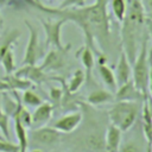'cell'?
Listing matches in <instances>:
<instances>
[{"mask_svg": "<svg viewBox=\"0 0 152 152\" xmlns=\"http://www.w3.org/2000/svg\"><path fill=\"white\" fill-rule=\"evenodd\" d=\"M21 102L24 103V106H31V107H37L38 104L42 103V99L31 89H26L24 90L23 97H21Z\"/></svg>", "mask_w": 152, "mask_h": 152, "instance_id": "cell-26", "label": "cell"}, {"mask_svg": "<svg viewBox=\"0 0 152 152\" xmlns=\"http://www.w3.org/2000/svg\"><path fill=\"white\" fill-rule=\"evenodd\" d=\"M0 152H19L18 144H14L5 138L0 139Z\"/></svg>", "mask_w": 152, "mask_h": 152, "instance_id": "cell-27", "label": "cell"}, {"mask_svg": "<svg viewBox=\"0 0 152 152\" xmlns=\"http://www.w3.org/2000/svg\"><path fill=\"white\" fill-rule=\"evenodd\" d=\"M77 56L80 57L81 59V63L82 65L84 66L86 69V81H90L91 80V70L94 68V64H95V58H94V52L88 48V46H83L78 50L77 52Z\"/></svg>", "mask_w": 152, "mask_h": 152, "instance_id": "cell-16", "label": "cell"}, {"mask_svg": "<svg viewBox=\"0 0 152 152\" xmlns=\"http://www.w3.org/2000/svg\"><path fill=\"white\" fill-rule=\"evenodd\" d=\"M20 31L17 28H12L8 32L5 33V36L2 37L1 44H0V57L8 50H12V46L14 45V43L17 42V39L20 37Z\"/></svg>", "mask_w": 152, "mask_h": 152, "instance_id": "cell-21", "label": "cell"}, {"mask_svg": "<svg viewBox=\"0 0 152 152\" xmlns=\"http://www.w3.org/2000/svg\"><path fill=\"white\" fill-rule=\"evenodd\" d=\"M0 131L5 139L10 140V114L2 109L0 101Z\"/></svg>", "mask_w": 152, "mask_h": 152, "instance_id": "cell-25", "label": "cell"}, {"mask_svg": "<svg viewBox=\"0 0 152 152\" xmlns=\"http://www.w3.org/2000/svg\"><path fill=\"white\" fill-rule=\"evenodd\" d=\"M84 81H86V75H84L83 70L77 69V70L72 74L71 78H70V81H69V83H68V91H69L70 94L76 93V91L81 88V86L84 83Z\"/></svg>", "mask_w": 152, "mask_h": 152, "instance_id": "cell-22", "label": "cell"}, {"mask_svg": "<svg viewBox=\"0 0 152 152\" xmlns=\"http://www.w3.org/2000/svg\"><path fill=\"white\" fill-rule=\"evenodd\" d=\"M122 132L114 125H109L106 132L104 138V151L106 152H119V147L121 145Z\"/></svg>", "mask_w": 152, "mask_h": 152, "instance_id": "cell-14", "label": "cell"}, {"mask_svg": "<svg viewBox=\"0 0 152 152\" xmlns=\"http://www.w3.org/2000/svg\"><path fill=\"white\" fill-rule=\"evenodd\" d=\"M97 71L101 76V80L103 81V83L107 86V88L110 91H115L118 86H116V81H115V76H114V71L106 64H97Z\"/></svg>", "mask_w": 152, "mask_h": 152, "instance_id": "cell-20", "label": "cell"}, {"mask_svg": "<svg viewBox=\"0 0 152 152\" xmlns=\"http://www.w3.org/2000/svg\"><path fill=\"white\" fill-rule=\"evenodd\" d=\"M110 6L114 17L119 23H121L127 11V0H112Z\"/></svg>", "mask_w": 152, "mask_h": 152, "instance_id": "cell-23", "label": "cell"}, {"mask_svg": "<svg viewBox=\"0 0 152 152\" xmlns=\"http://www.w3.org/2000/svg\"><path fill=\"white\" fill-rule=\"evenodd\" d=\"M14 75L28 80L31 83H42L43 81L46 80L45 71H43L36 64H23V66L18 69Z\"/></svg>", "mask_w": 152, "mask_h": 152, "instance_id": "cell-13", "label": "cell"}, {"mask_svg": "<svg viewBox=\"0 0 152 152\" xmlns=\"http://www.w3.org/2000/svg\"><path fill=\"white\" fill-rule=\"evenodd\" d=\"M24 23L28 30V40L25 49L23 64H37L38 59L43 57V48H40L39 44L38 30L28 20H25Z\"/></svg>", "mask_w": 152, "mask_h": 152, "instance_id": "cell-5", "label": "cell"}, {"mask_svg": "<svg viewBox=\"0 0 152 152\" xmlns=\"http://www.w3.org/2000/svg\"><path fill=\"white\" fill-rule=\"evenodd\" d=\"M40 23L45 32V45L58 48V49L63 48L62 39H61V32H62V27L65 24V21L58 18V20L40 19Z\"/></svg>", "mask_w": 152, "mask_h": 152, "instance_id": "cell-7", "label": "cell"}, {"mask_svg": "<svg viewBox=\"0 0 152 152\" xmlns=\"http://www.w3.org/2000/svg\"><path fill=\"white\" fill-rule=\"evenodd\" d=\"M13 120H14V132L18 139L19 152H27V146H28L27 128L21 124V121L17 116H13Z\"/></svg>", "mask_w": 152, "mask_h": 152, "instance_id": "cell-17", "label": "cell"}, {"mask_svg": "<svg viewBox=\"0 0 152 152\" xmlns=\"http://www.w3.org/2000/svg\"><path fill=\"white\" fill-rule=\"evenodd\" d=\"M32 83L28 80L18 77L15 75L8 74L0 78V91H13V90H26L30 89Z\"/></svg>", "mask_w": 152, "mask_h": 152, "instance_id": "cell-12", "label": "cell"}, {"mask_svg": "<svg viewBox=\"0 0 152 152\" xmlns=\"http://www.w3.org/2000/svg\"><path fill=\"white\" fill-rule=\"evenodd\" d=\"M114 100V95L104 89H96L93 90L88 97H87V102L91 106H99V104H103V103H108L110 101Z\"/></svg>", "mask_w": 152, "mask_h": 152, "instance_id": "cell-19", "label": "cell"}, {"mask_svg": "<svg viewBox=\"0 0 152 152\" xmlns=\"http://www.w3.org/2000/svg\"><path fill=\"white\" fill-rule=\"evenodd\" d=\"M61 138V133L53 127H39L31 132V139L39 145H53Z\"/></svg>", "mask_w": 152, "mask_h": 152, "instance_id": "cell-8", "label": "cell"}, {"mask_svg": "<svg viewBox=\"0 0 152 152\" xmlns=\"http://www.w3.org/2000/svg\"><path fill=\"white\" fill-rule=\"evenodd\" d=\"M4 26V18H2V15H1V13H0V28Z\"/></svg>", "mask_w": 152, "mask_h": 152, "instance_id": "cell-32", "label": "cell"}, {"mask_svg": "<svg viewBox=\"0 0 152 152\" xmlns=\"http://www.w3.org/2000/svg\"><path fill=\"white\" fill-rule=\"evenodd\" d=\"M26 6L33 7L48 14H52L65 23H75L83 32L84 44L88 46L95 56H99L102 50L107 49L110 44V19L107 11L108 0H95L91 5H84L82 7H66L53 8L43 5L40 1L24 0Z\"/></svg>", "mask_w": 152, "mask_h": 152, "instance_id": "cell-1", "label": "cell"}, {"mask_svg": "<svg viewBox=\"0 0 152 152\" xmlns=\"http://www.w3.org/2000/svg\"><path fill=\"white\" fill-rule=\"evenodd\" d=\"M50 95H51V99L55 101V102H59L61 99L63 97V93L59 88H51L50 90Z\"/></svg>", "mask_w": 152, "mask_h": 152, "instance_id": "cell-30", "label": "cell"}, {"mask_svg": "<svg viewBox=\"0 0 152 152\" xmlns=\"http://www.w3.org/2000/svg\"><path fill=\"white\" fill-rule=\"evenodd\" d=\"M119 152H142V151L135 141H126L124 145H120Z\"/></svg>", "mask_w": 152, "mask_h": 152, "instance_id": "cell-28", "label": "cell"}, {"mask_svg": "<svg viewBox=\"0 0 152 152\" xmlns=\"http://www.w3.org/2000/svg\"><path fill=\"white\" fill-rule=\"evenodd\" d=\"M146 99L133 84L132 80L124 83L122 86H119L115 90L114 100L115 101H139Z\"/></svg>", "mask_w": 152, "mask_h": 152, "instance_id": "cell-11", "label": "cell"}, {"mask_svg": "<svg viewBox=\"0 0 152 152\" xmlns=\"http://www.w3.org/2000/svg\"><path fill=\"white\" fill-rule=\"evenodd\" d=\"M71 48V44L63 45V48H53L51 49L48 55L44 57L42 64L39 68L43 71H51V70H58L62 69L66 63V56Z\"/></svg>", "mask_w": 152, "mask_h": 152, "instance_id": "cell-6", "label": "cell"}, {"mask_svg": "<svg viewBox=\"0 0 152 152\" xmlns=\"http://www.w3.org/2000/svg\"><path fill=\"white\" fill-rule=\"evenodd\" d=\"M0 63H1V65H2L6 75L12 74L14 71V69H15V66H14V55H13V51L12 50L6 51L0 57Z\"/></svg>", "mask_w": 152, "mask_h": 152, "instance_id": "cell-24", "label": "cell"}, {"mask_svg": "<svg viewBox=\"0 0 152 152\" xmlns=\"http://www.w3.org/2000/svg\"><path fill=\"white\" fill-rule=\"evenodd\" d=\"M148 30L144 33L137 56L132 63V82L134 87L145 96L150 95V61H148Z\"/></svg>", "mask_w": 152, "mask_h": 152, "instance_id": "cell-3", "label": "cell"}, {"mask_svg": "<svg viewBox=\"0 0 152 152\" xmlns=\"http://www.w3.org/2000/svg\"><path fill=\"white\" fill-rule=\"evenodd\" d=\"M145 152H151V144H148V142H147V147H146Z\"/></svg>", "mask_w": 152, "mask_h": 152, "instance_id": "cell-33", "label": "cell"}, {"mask_svg": "<svg viewBox=\"0 0 152 152\" xmlns=\"http://www.w3.org/2000/svg\"><path fill=\"white\" fill-rule=\"evenodd\" d=\"M52 110H53V106L50 102H43L42 101V103L38 104L36 110L31 114V116H32V125L40 126V125L48 122L51 119Z\"/></svg>", "mask_w": 152, "mask_h": 152, "instance_id": "cell-15", "label": "cell"}, {"mask_svg": "<svg viewBox=\"0 0 152 152\" xmlns=\"http://www.w3.org/2000/svg\"><path fill=\"white\" fill-rule=\"evenodd\" d=\"M114 76H115L118 87L122 86L124 83L132 80V64L129 63V61L124 51L120 52V56H119V59H118V63L115 66Z\"/></svg>", "mask_w": 152, "mask_h": 152, "instance_id": "cell-10", "label": "cell"}, {"mask_svg": "<svg viewBox=\"0 0 152 152\" xmlns=\"http://www.w3.org/2000/svg\"><path fill=\"white\" fill-rule=\"evenodd\" d=\"M1 138H4V137H2V134H1V133H0V139H1Z\"/></svg>", "mask_w": 152, "mask_h": 152, "instance_id": "cell-34", "label": "cell"}, {"mask_svg": "<svg viewBox=\"0 0 152 152\" xmlns=\"http://www.w3.org/2000/svg\"><path fill=\"white\" fill-rule=\"evenodd\" d=\"M142 110H141V118H142V133L146 139V142L151 144V133H152V126H151V109H150V102L148 97L144 99Z\"/></svg>", "mask_w": 152, "mask_h": 152, "instance_id": "cell-18", "label": "cell"}, {"mask_svg": "<svg viewBox=\"0 0 152 152\" xmlns=\"http://www.w3.org/2000/svg\"><path fill=\"white\" fill-rule=\"evenodd\" d=\"M7 6V0H0V8Z\"/></svg>", "mask_w": 152, "mask_h": 152, "instance_id": "cell-31", "label": "cell"}, {"mask_svg": "<svg viewBox=\"0 0 152 152\" xmlns=\"http://www.w3.org/2000/svg\"><path fill=\"white\" fill-rule=\"evenodd\" d=\"M82 118H83L82 113L75 110V112H71L68 115H64V116L59 118L58 120H56L55 124L52 125V127L55 129H57L59 133H70L80 126Z\"/></svg>", "mask_w": 152, "mask_h": 152, "instance_id": "cell-9", "label": "cell"}, {"mask_svg": "<svg viewBox=\"0 0 152 152\" xmlns=\"http://www.w3.org/2000/svg\"><path fill=\"white\" fill-rule=\"evenodd\" d=\"M87 5L86 0H62L58 8H66V7H82Z\"/></svg>", "mask_w": 152, "mask_h": 152, "instance_id": "cell-29", "label": "cell"}, {"mask_svg": "<svg viewBox=\"0 0 152 152\" xmlns=\"http://www.w3.org/2000/svg\"><path fill=\"white\" fill-rule=\"evenodd\" d=\"M148 18L140 0H127V11L121 21L122 51L132 64L144 33L148 30Z\"/></svg>", "mask_w": 152, "mask_h": 152, "instance_id": "cell-2", "label": "cell"}, {"mask_svg": "<svg viewBox=\"0 0 152 152\" xmlns=\"http://www.w3.org/2000/svg\"><path fill=\"white\" fill-rule=\"evenodd\" d=\"M34 1H36V2H39V1H40V0H34Z\"/></svg>", "mask_w": 152, "mask_h": 152, "instance_id": "cell-35", "label": "cell"}, {"mask_svg": "<svg viewBox=\"0 0 152 152\" xmlns=\"http://www.w3.org/2000/svg\"><path fill=\"white\" fill-rule=\"evenodd\" d=\"M139 114L137 101H116L108 112L110 124L116 126L121 132H127L134 124Z\"/></svg>", "mask_w": 152, "mask_h": 152, "instance_id": "cell-4", "label": "cell"}]
</instances>
